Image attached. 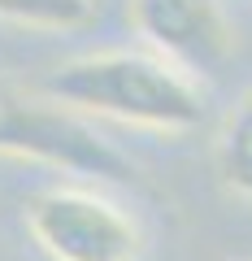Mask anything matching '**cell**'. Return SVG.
<instances>
[{
	"instance_id": "cell-1",
	"label": "cell",
	"mask_w": 252,
	"mask_h": 261,
	"mask_svg": "<svg viewBox=\"0 0 252 261\" xmlns=\"http://www.w3.org/2000/svg\"><path fill=\"white\" fill-rule=\"evenodd\" d=\"M39 96L78 118H109L165 135H183L205 118V92L196 87V79L152 53L131 48L87 53L57 65L39 79Z\"/></svg>"
},
{
	"instance_id": "cell-2",
	"label": "cell",
	"mask_w": 252,
	"mask_h": 261,
	"mask_svg": "<svg viewBox=\"0 0 252 261\" xmlns=\"http://www.w3.org/2000/svg\"><path fill=\"white\" fill-rule=\"evenodd\" d=\"M26 231L48 261H139L135 218L92 187H44L26 200Z\"/></svg>"
},
{
	"instance_id": "cell-3",
	"label": "cell",
	"mask_w": 252,
	"mask_h": 261,
	"mask_svg": "<svg viewBox=\"0 0 252 261\" xmlns=\"http://www.w3.org/2000/svg\"><path fill=\"white\" fill-rule=\"evenodd\" d=\"M0 152L44 161L66 174H87L100 183L131 178V161L122 157L87 118L57 109L48 100H13L0 96Z\"/></svg>"
},
{
	"instance_id": "cell-4",
	"label": "cell",
	"mask_w": 252,
	"mask_h": 261,
	"mask_svg": "<svg viewBox=\"0 0 252 261\" xmlns=\"http://www.w3.org/2000/svg\"><path fill=\"white\" fill-rule=\"evenodd\" d=\"M131 22L152 48L183 74H209L231 57V22L217 0H131Z\"/></svg>"
},
{
	"instance_id": "cell-5",
	"label": "cell",
	"mask_w": 252,
	"mask_h": 261,
	"mask_svg": "<svg viewBox=\"0 0 252 261\" xmlns=\"http://www.w3.org/2000/svg\"><path fill=\"white\" fill-rule=\"evenodd\" d=\"M213 166H217L222 187L252 200V87L239 96V105L226 113L222 130H217Z\"/></svg>"
},
{
	"instance_id": "cell-6",
	"label": "cell",
	"mask_w": 252,
	"mask_h": 261,
	"mask_svg": "<svg viewBox=\"0 0 252 261\" xmlns=\"http://www.w3.org/2000/svg\"><path fill=\"white\" fill-rule=\"evenodd\" d=\"M0 22L22 31H83L96 22V0H0Z\"/></svg>"
}]
</instances>
